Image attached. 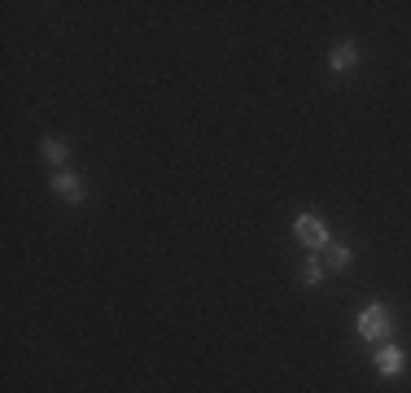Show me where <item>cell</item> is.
Returning a JSON list of instances; mask_svg holds the SVG:
<instances>
[{
    "mask_svg": "<svg viewBox=\"0 0 411 393\" xmlns=\"http://www.w3.org/2000/svg\"><path fill=\"white\" fill-rule=\"evenodd\" d=\"M40 153H44V158H49L53 166H61V162H66V153H71V149H66V140H57V136H49V140H44V145H40Z\"/></svg>",
    "mask_w": 411,
    "mask_h": 393,
    "instance_id": "8992f818",
    "label": "cell"
},
{
    "mask_svg": "<svg viewBox=\"0 0 411 393\" xmlns=\"http://www.w3.org/2000/svg\"><path fill=\"white\" fill-rule=\"evenodd\" d=\"M355 61H359L355 44H341V49H333V57H328V66L337 70V75H346V70H355Z\"/></svg>",
    "mask_w": 411,
    "mask_h": 393,
    "instance_id": "5b68a950",
    "label": "cell"
},
{
    "mask_svg": "<svg viewBox=\"0 0 411 393\" xmlns=\"http://www.w3.org/2000/svg\"><path fill=\"white\" fill-rule=\"evenodd\" d=\"M293 236L306 249H328V228H324V219H315V214H298V219H293Z\"/></svg>",
    "mask_w": 411,
    "mask_h": 393,
    "instance_id": "7a4b0ae2",
    "label": "cell"
},
{
    "mask_svg": "<svg viewBox=\"0 0 411 393\" xmlns=\"http://www.w3.org/2000/svg\"><path fill=\"white\" fill-rule=\"evenodd\" d=\"M390 332H394V315H390V306L372 302V306L359 310V337H363V341H385Z\"/></svg>",
    "mask_w": 411,
    "mask_h": 393,
    "instance_id": "6da1fadb",
    "label": "cell"
},
{
    "mask_svg": "<svg viewBox=\"0 0 411 393\" xmlns=\"http://www.w3.org/2000/svg\"><path fill=\"white\" fill-rule=\"evenodd\" d=\"M328 262H333V271H346V267H350V249H346V245H333V249H328Z\"/></svg>",
    "mask_w": 411,
    "mask_h": 393,
    "instance_id": "52a82bcc",
    "label": "cell"
},
{
    "mask_svg": "<svg viewBox=\"0 0 411 393\" xmlns=\"http://www.w3.org/2000/svg\"><path fill=\"white\" fill-rule=\"evenodd\" d=\"M320 280H324V267L320 262H306L302 267V284H320Z\"/></svg>",
    "mask_w": 411,
    "mask_h": 393,
    "instance_id": "ba28073f",
    "label": "cell"
},
{
    "mask_svg": "<svg viewBox=\"0 0 411 393\" xmlns=\"http://www.w3.org/2000/svg\"><path fill=\"white\" fill-rule=\"evenodd\" d=\"M53 193L66 197V201H83V180H79V175H71V170H57V175H53Z\"/></svg>",
    "mask_w": 411,
    "mask_h": 393,
    "instance_id": "277c9868",
    "label": "cell"
},
{
    "mask_svg": "<svg viewBox=\"0 0 411 393\" xmlns=\"http://www.w3.org/2000/svg\"><path fill=\"white\" fill-rule=\"evenodd\" d=\"M402 367H407V354L398 345H381V349H376V372H381V376H402Z\"/></svg>",
    "mask_w": 411,
    "mask_h": 393,
    "instance_id": "3957f363",
    "label": "cell"
}]
</instances>
